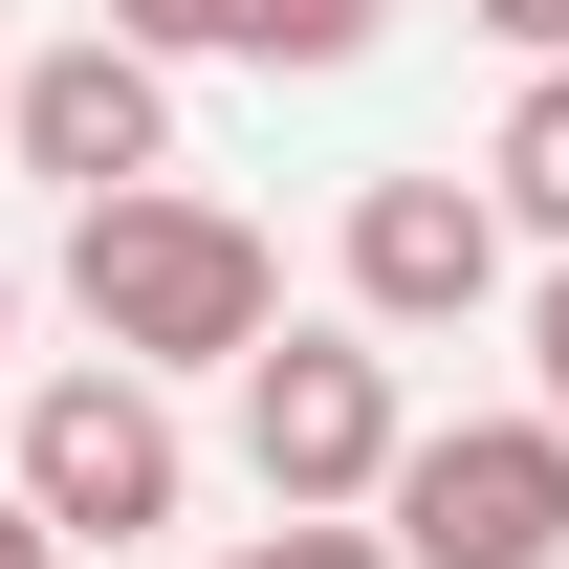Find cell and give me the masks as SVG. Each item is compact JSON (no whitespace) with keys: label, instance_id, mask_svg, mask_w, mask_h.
<instances>
[{"label":"cell","instance_id":"7a4b0ae2","mask_svg":"<svg viewBox=\"0 0 569 569\" xmlns=\"http://www.w3.org/2000/svg\"><path fill=\"white\" fill-rule=\"evenodd\" d=\"M395 329H263L241 351V482L307 503V526H372V482H395Z\"/></svg>","mask_w":569,"mask_h":569},{"label":"cell","instance_id":"30bf717a","mask_svg":"<svg viewBox=\"0 0 569 569\" xmlns=\"http://www.w3.org/2000/svg\"><path fill=\"white\" fill-rule=\"evenodd\" d=\"M88 22H110V44H153V67H198V44H219V0H88Z\"/></svg>","mask_w":569,"mask_h":569},{"label":"cell","instance_id":"277c9868","mask_svg":"<svg viewBox=\"0 0 569 569\" xmlns=\"http://www.w3.org/2000/svg\"><path fill=\"white\" fill-rule=\"evenodd\" d=\"M22 503H44V526H67V548H153V526H176V503H198V438H176V395H153V372H44V395H22Z\"/></svg>","mask_w":569,"mask_h":569},{"label":"cell","instance_id":"8992f818","mask_svg":"<svg viewBox=\"0 0 569 569\" xmlns=\"http://www.w3.org/2000/svg\"><path fill=\"white\" fill-rule=\"evenodd\" d=\"M329 263H351V329H482L503 307V219H482V176H372Z\"/></svg>","mask_w":569,"mask_h":569},{"label":"cell","instance_id":"9c48e42d","mask_svg":"<svg viewBox=\"0 0 569 569\" xmlns=\"http://www.w3.org/2000/svg\"><path fill=\"white\" fill-rule=\"evenodd\" d=\"M219 569H395V548H372V526H307V503H284V526H241Z\"/></svg>","mask_w":569,"mask_h":569},{"label":"cell","instance_id":"3957f363","mask_svg":"<svg viewBox=\"0 0 569 569\" xmlns=\"http://www.w3.org/2000/svg\"><path fill=\"white\" fill-rule=\"evenodd\" d=\"M372 548H395V569H569V438L548 417H438V438H395Z\"/></svg>","mask_w":569,"mask_h":569},{"label":"cell","instance_id":"5b68a950","mask_svg":"<svg viewBox=\"0 0 569 569\" xmlns=\"http://www.w3.org/2000/svg\"><path fill=\"white\" fill-rule=\"evenodd\" d=\"M0 153H22L44 198H132V176H176V67L110 44V22H88V44H22V67H0Z\"/></svg>","mask_w":569,"mask_h":569},{"label":"cell","instance_id":"52a82bcc","mask_svg":"<svg viewBox=\"0 0 569 569\" xmlns=\"http://www.w3.org/2000/svg\"><path fill=\"white\" fill-rule=\"evenodd\" d=\"M482 219H526V241L569 263V67L503 88V132H482Z\"/></svg>","mask_w":569,"mask_h":569},{"label":"cell","instance_id":"8fae6325","mask_svg":"<svg viewBox=\"0 0 569 569\" xmlns=\"http://www.w3.org/2000/svg\"><path fill=\"white\" fill-rule=\"evenodd\" d=\"M526 372H548V438H569V263L526 284Z\"/></svg>","mask_w":569,"mask_h":569},{"label":"cell","instance_id":"5bb4252c","mask_svg":"<svg viewBox=\"0 0 569 569\" xmlns=\"http://www.w3.org/2000/svg\"><path fill=\"white\" fill-rule=\"evenodd\" d=\"M0 329H22V284H0Z\"/></svg>","mask_w":569,"mask_h":569},{"label":"cell","instance_id":"9a60e30c","mask_svg":"<svg viewBox=\"0 0 569 569\" xmlns=\"http://www.w3.org/2000/svg\"><path fill=\"white\" fill-rule=\"evenodd\" d=\"M0 67H22V44H0Z\"/></svg>","mask_w":569,"mask_h":569},{"label":"cell","instance_id":"ba28073f","mask_svg":"<svg viewBox=\"0 0 569 569\" xmlns=\"http://www.w3.org/2000/svg\"><path fill=\"white\" fill-rule=\"evenodd\" d=\"M372 22H395V0H219L241 67H372Z\"/></svg>","mask_w":569,"mask_h":569},{"label":"cell","instance_id":"4fadbf2b","mask_svg":"<svg viewBox=\"0 0 569 569\" xmlns=\"http://www.w3.org/2000/svg\"><path fill=\"white\" fill-rule=\"evenodd\" d=\"M482 22H503V44H526V67H569V0H482Z\"/></svg>","mask_w":569,"mask_h":569},{"label":"cell","instance_id":"7c38bea8","mask_svg":"<svg viewBox=\"0 0 569 569\" xmlns=\"http://www.w3.org/2000/svg\"><path fill=\"white\" fill-rule=\"evenodd\" d=\"M0 569H67V526H44V503H22V482H0Z\"/></svg>","mask_w":569,"mask_h":569},{"label":"cell","instance_id":"6da1fadb","mask_svg":"<svg viewBox=\"0 0 569 569\" xmlns=\"http://www.w3.org/2000/svg\"><path fill=\"white\" fill-rule=\"evenodd\" d=\"M67 307L110 372H241L284 329V263L241 198H176V176H132V198H67Z\"/></svg>","mask_w":569,"mask_h":569}]
</instances>
